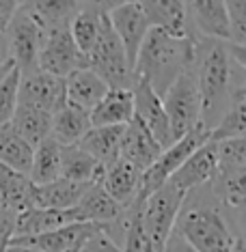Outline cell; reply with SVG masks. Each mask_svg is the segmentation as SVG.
I'll return each instance as SVG.
<instances>
[{"label": "cell", "mask_w": 246, "mask_h": 252, "mask_svg": "<svg viewBox=\"0 0 246 252\" xmlns=\"http://www.w3.org/2000/svg\"><path fill=\"white\" fill-rule=\"evenodd\" d=\"M192 41L190 71L201 101V125L211 131L238 97L246 95L244 69L229 56L227 45L214 39H203L192 32L186 35Z\"/></svg>", "instance_id": "6da1fadb"}, {"label": "cell", "mask_w": 246, "mask_h": 252, "mask_svg": "<svg viewBox=\"0 0 246 252\" xmlns=\"http://www.w3.org/2000/svg\"><path fill=\"white\" fill-rule=\"evenodd\" d=\"M173 235L179 237L190 252H231L236 239L242 237L216 200L210 183L186 194Z\"/></svg>", "instance_id": "7a4b0ae2"}, {"label": "cell", "mask_w": 246, "mask_h": 252, "mask_svg": "<svg viewBox=\"0 0 246 252\" xmlns=\"http://www.w3.org/2000/svg\"><path fill=\"white\" fill-rule=\"evenodd\" d=\"M192 41L179 39L158 28H149L145 41L134 61V80H145L160 99L171 89V84L184 71L190 69Z\"/></svg>", "instance_id": "3957f363"}, {"label": "cell", "mask_w": 246, "mask_h": 252, "mask_svg": "<svg viewBox=\"0 0 246 252\" xmlns=\"http://www.w3.org/2000/svg\"><path fill=\"white\" fill-rule=\"evenodd\" d=\"M84 59H87V67L104 80L108 89H132V67L128 63L121 41L114 35L110 22H108V13L102 20L100 35H97L93 48L89 50Z\"/></svg>", "instance_id": "277c9868"}, {"label": "cell", "mask_w": 246, "mask_h": 252, "mask_svg": "<svg viewBox=\"0 0 246 252\" xmlns=\"http://www.w3.org/2000/svg\"><path fill=\"white\" fill-rule=\"evenodd\" d=\"M186 194L171 181L151 192L142 203V231L149 239L153 252H164L175 228V220L184 205Z\"/></svg>", "instance_id": "5b68a950"}, {"label": "cell", "mask_w": 246, "mask_h": 252, "mask_svg": "<svg viewBox=\"0 0 246 252\" xmlns=\"http://www.w3.org/2000/svg\"><path fill=\"white\" fill-rule=\"evenodd\" d=\"M162 108L167 112L173 140H179L188 131L197 129L201 121V101L190 71H184L162 95Z\"/></svg>", "instance_id": "8992f818"}, {"label": "cell", "mask_w": 246, "mask_h": 252, "mask_svg": "<svg viewBox=\"0 0 246 252\" xmlns=\"http://www.w3.org/2000/svg\"><path fill=\"white\" fill-rule=\"evenodd\" d=\"M4 37H7L9 56L13 61L15 69L20 73L37 69V59H39V52H41L45 31L28 13L24 2H20V9L15 13V18L11 20L9 28L4 31Z\"/></svg>", "instance_id": "52a82bcc"}, {"label": "cell", "mask_w": 246, "mask_h": 252, "mask_svg": "<svg viewBox=\"0 0 246 252\" xmlns=\"http://www.w3.org/2000/svg\"><path fill=\"white\" fill-rule=\"evenodd\" d=\"M208 140H210V131L199 125L197 129L188 131L186 136H181L179 140H175L171 147L164 149L156 162L142 173V181H141V194L142 196H149L151 192H156L158 188H162L164 183L175 175V170Z\"/></svg>", "instance_id": "ba28073f"}, {"label": "cell", "mask_w": 246, "mask_h": 252, "mask_svg": "<svg viewBox=\"0 0 246 252\" xmlns=\"http://www.w3.org/2000/svg\"><path fill=\"white\" fill-rule=\"evenodd\" d=\"M82 67H87V59L73 43L70 24L56 26L45 32L41 52L37 59V69L65 80L71 71L82 69Z\"/></svg>", "instance_id": "9c48e42d"}, {"label": "cell", "mask_w": 246, "mask_h": 252, "mask_svg": "<svg viewBox=\"0 0 246 252\" xmlns=\"http://www.w3.org/2000/svg\"><path fill=\"white\" fill-rule=\"evenodd\" d=\"M18 104L39 108V110L48 114H56L67 104L65 80L50 76V73H45L41 69L20 73Z\"/></svg>", "instance_id": "30bf717a"}, {"label": "cell", "mask_w": 246, "mask_h": 252, "mask_svg": "<svg viewBox=\"0 0 246 252\" xmlns=\"http://www.w3.org/2000/svg\"><path fill=\"white\" fill-rule=\"evenodd\" d=\"M108 22L123 45L130 67L134 69L136 54L149 32V22L142 13L141 2H114L108 9Z\"/></svg>", "instance_id": "8fae6325"}, {"label": "cell", "mask_w": 246, "mask_h": 252, "mask_svg": "<svg viewBox=\"0 0 246 252\" xmlns=\"http://www.w3.org/2000/svg\"><path fill=\"white\" fill-rule=\"evenodd\" d=\"M132 97H134V119L153 136L162 149L173 145V134L167 119V112L162 108V99L153 93L151 87L145 80H134L132 84Z\"/></svg>", "instance_id": "7c38bea8"}, {"label": "cell", "mask_w": 246, "mask_h": 252, "mask_svg": "<svg viewBox=\"0 0 246 252\" xmlns=\"http://www.w3.org/2000/svg\"><path fill=\"white\" fill-rule=\"evenodd\" d=\"M102 226L89 224V222H78V224H70L56 228V231H48L41 235H28V237H13L11 244L15 246H26L37 252H73L80 250L82 244L93 235L95 231H100Z\"/></svg>", "instance_id": "4fadbf2b"}, {"label": "cell", "mask_w": 246, "mask_h": 252, "mask_svg": "<svg viewBox=\"0 0 246 252\" xmlns=\"http://www.w3.org/2000/svg\"><path fill=\"white\" fill-rule=\"evenodd\" d=\"M188 32L203 39L229 43V18L220 0H194L186 2Z\"/></svg>", "instance_id": "5bb4252c"}, {"label": "cell", "mask_w": 246, "mask_h": 252, "mask_svg": "<svg viewBox=\"0 0 246 252\" xmlns=\"http://www.w3.org/2000/svg\"><path fill=\"white\" fill-rule=\"evenodd\" d=\"M216 173H218L216 145L208 140L175 170V175L171 177L169 181L173 183L177 190L188 194V192L197 190V188H203V186H208V183H211Z\"/></svg>", "instance_id": "9a60e30c"}, {"label": "cell", "mask_w": 246, "mask_h": 252, "mask_svg": "<svg viewBox=\"0 0 246 252\" xmlns=\"http://www.w3.org/2000/svg\"><path fill=\"white\" fill-rule=\"evenodd\" d=\"M164 149L153 140V136L142 125L132 119L123 129L121 136V149H119V159L132 164L141 173H145L149 166L160 158Z\"/></svg>", "instance_id": "2e32d148"}, {"label": "cell", "mask_w": 246, "mask_h": 252, "mask_svg": "<svg viewBox=\"0 0 246 252\" xmlns=\"http://www.w3.org/2000/svg\"><path fill=\"white\" fill-rule=\"evenodd\" d=\"M91 127H125L134 119V97L132 89H108L89 112Z\"/></svg>", "instance_id": "e0dca14e"}, {"label": "cell", "mask_w": 246, "mask_h": 252, "mask_svg": "<svg viewBox=\"0 0 246 252\" xmlns=\"http://www.w3.org/2000/svg\"><path fill=\"white\" fill-rule=\"evenodd\" d=\"M141 181L142 173L139 168H134L132 164L123 162V159H117L114 164L104 168V177H102L100 186L114 203H119L121 207H128L139 196Z\"/></svg>", "instance_id": "ac0fdd59"}, {"label": "cell", "mask_w": 246, "mask_h": 252, "mask_svg": "<svg viewBox=\"0 0 246 252\" xmlns=\"http://www.w3.org/2000/svg\"><path fill=\"white\" fill-rule=\"evenodd\" d=\"M112 4L114 2H78V9L70 22V32L76 48L84 56L93 48L95 39L100 35L102 20H104V15Z\"/></svg>", "instance_id": "d6986e66"}, {"label": "cell", "mask_w": 246, "mask_h": 252, "mask_svg": "<svg viewBox=\"0 0 246 252\" xmlns=\"http://www.w3.org/2000/svg\"><path fill=\"white\" fill-rule=\"evenodd\" d=\"M80 214L73 209H28L18 216L13 237H28V235H41L56 228L78 224Z\"/></svg>", "instance_id": "ffe728a7"}, {"label": "cell", "mask_w": 246, "mask_h": 252, "mask_svg": "<svg viewBox=\"0 0 246 252\" xmlns=\"http://www.w3.org/2000/svg\"><path fill=\"white\" fill-rule=\"evenodd\" d=\"M142 13H145L149 28H158L173 37L184 39L188 35V15L186 2L177 0H147L141 2Z\"/></svg>", "instance_id": "44dd1931"}, {"label": "cell", "mask_w": 246, "mask_h": 252, "mask_svg": "<svg viewBox=\"0 0 246 252\" xmlns=\"http://www.w3.org/2000/svg\"><path fill=\"white\" fill-rule=\"evenodd\" d=\"M87 188L89 186H80V183L67 179H56L43 183V186H33L31 205L33 209H73Z\"/></svg>", "instance_id": "7402d4cb"}, {"label": "cell", "mask_w": 246, "mask_h": 252, "mask_svg": "<svg viewBox=\"0 0 246 252\" xmlns=\"http://www.w3.org/2000/svg\"><path fill=\"white\" fill-rule=\"evenodd\" d=\"M108 93V87L104 84L97 73H93L89 67H82V69L71 71L70 76L65 78V95L67 101L82 110H93V108L100 104V99Z\"/></svg>", "instance_id": "603a6c76"}, {"label": "cell", "mask_w": 246, "mask_h": 252, "mask_svg": "<svg viewBox=\"0 0 246 252\" xmlns=\"http://www.w3.org/2000/svg\"><path fill=\"white\" fill-rule=\"evenodd\" d=\"M125 207H121L119 203L108 196V194L102 190L100 183H93L89 186L84 194L80 196L78 205H76V211L80 214V220L82 222H89V224H97V226H108L121 216V211Z\"/></svg>", "instance_id": "cb8c5ba5"}, {"label": "cell", "mask_w": 246, "mask_h": 252, "mask_svg": "<svg viewBox=\"0 0 246 252\" xmlns=\"http://www.w3.org/2000/svg\"><path fill=\"white\" fill-rule=\"evenodd\" d=\"M102 177H104V166L95 162L78 145L61 149V179L80 183V186H93L102 181Z\"/></svg>", "instance_id": "d4e9b609"}, {"label": "cell", "mask_w": 246, "mask_h": 252, "mask_svg": "<svg viewBox=\"0 0 246 252\" xmlns=\"http://www.w3.org/2000/svg\"><path fill=\"white\" fill-rule=\"evenodd\" d=\"M89 129H91L89 110H82V108L67 101L59 112L52 114L50 138L56 140L61 147H71V145H78Z\"/></svg>", "instance_id": "484cf974"}, {"label": "cell", "mask_w": 246, "mask_h": 252, "mask_svg": "<svg viewBox=\"0 0 246 252\" xmlns=\"http://www.w3.org/2000/svg\"><path fill=\"white\" fill-rule=\"evenodd\" d=\"M9 125L22 140H26L28 145L35 149L39 142L50 138V129H52V114L39 110V108H33V106L18 104Z\"/></svg>", "instance_id": "4316f807"}, {"label": "cell", "mask_w": 246, "mask_h": 252, "mask_svg": "<svg viewBox=\"0 0 246 252\" xmlns=\"http://www.w3.org/2000/svg\"><path fill=\"white\" fill-rule=\"evenodd\" d=\"M123 129L125 127H91L84 134V138L78 142V147L106 168L119 159Z\"/></svg>", "instance_id": "83f0119b"}, {"label": "cell", "mask_w": 246, "mask_h": 252, "mask_svg": "<svg viewBox=\"0 0 246 252\" xmlns=\"http://www.w3.org/2000/svg\"><path fill=\"white\" fill-rule=\"evenodd\" d=\"M33 183L28 175H22L18 170H11L0 164V203L13 214H24L33 209L31 205Z\"/></svg>", "instance_id": "f1b7e54d"}, {"label": "cell", "mask_w": 246, "mask_h": 252, "mask_svg": "<svg viewBox=\"0 0 246 252\" xmlns=\"http://www.w3.org/2000/svg\"><path fill=\"white\" fill-rule=\"evenodd\" d=\"M61 149L63 147L52 138H45L35 147L31 173H28L33 186H43V183L61 179Z\"/></svg>", "instance_id": "f546056e"}, {"label": "cell", "mask_w": 246, "mask_h": 252, "mask_svg": "<svg viewBox=\"0 0 246 252\" xmlns=\"http://www.w3.org/2000/svg\"><path fill=\"white\" fill-rule=\"evenodd\" d=\"M33 149L26 140H22L11 125H0V164L11 170H18L22 175L31 173Z\"/></svg>", "instance_id": "4dcf8cb0"}, {"label": "cell", "mask_w": 246, "mask_h": 252, "mask_svg": "<svg viewBox=\"0 0 246 252\" xmlns=\"http://www.w3.org/2000/svg\"><path fill=\"white\" fill-rule=\"evenodd\" d=\"M24 7L48 32L56 26L70 24L78 9V2H71V0H39V2H24Z\"/></svg>", "instance_id": "1f68e13d"}, {"label": "cell", "mask_w": 246, "mask_h": 252, "mask_svg": "<svg viewBox=\"0 0 246 252\" xmlns=\"http://www.w3.org/2000/svg\"><path fill=\"white\" fill-rule=\"evenodd\" d=\"M244 110H246V95L238 97V99L231 104V108H229V110L220 117V121L216 123L214 129L210 131V142L244 138V134H246Z\"/></svg>", "instance_id": "d6a6232c"}, {"label": "cell", "mask_w": 246, "mask_h": 252, "mask_svg": "<svg viewBox=\"0 0 246 252\" xmlns=\"http://www.w3.org/2000/svg\"><path fill=\"white\" fill-rule=\"evenodd\" d=\"M214 145H216L218 170L246 168V138L222 140V142H214Z\"/></svg>", "instance_id": "836d02e7"}, {"label": "cell", "mask_w": 246, "mask_h": 252, "mask_svg": "<svg viewBox=\"0 0 246 252\" xmlns=\"http://www.w3.org/2000/svg\"><path fill=\"white\" fill-rule=\"evenodd\" d=\"M18 87H20V71L11 69L9 76L0 82V125H7L18 108Z\"/></svg>", "instance_id": "e575fe53"}, {"label": "cell", "mask_w": 246, "mask_h": 252, "mask_svg": "<svg viewBox=\"0 0 246 252\" xmlns=\"http://www.w3.org/2000/svg\"><path fill=\"white\" fill-rule=\"evenodd\" d=\"M227 18H229V43L246 48V2L233 0L225 2Z\"/></svg>", "instance_id": "d590c367"}, {"label": "cell", "mask_w": 246, "mask_h": 252, "mask_svg": "<svg viewBox=\"0 0 246 252\" xmlns=\"http://www.w3.org/2000/svg\"><path fill=\"white\" fill-rule=\"evenodd\" d=\"M15 222H18V214H13V211L7 209L0 203V252L7 250V246L11 244V239H13Z\"/></svg>", "instance_id": "8d00e7d4"}, {"label": "cell", "mask_w": 246, "mask_h": 252, "mask_svg": "<svg viewBox=\"0 0 246 252\" xmlns=\"http://www.w3.org/2000/svg\"><path fill=\"white\" fill-rule=\"evenodd\" d=\"M80 252H121L114 246L110 239L104 235V231H95L91 237L87 239V242L82 244V248H80Z\"/></svg>", "instance_id": "74e56055"}, {"label": "cell", "mask_w": 246, "mask_h": 252, "mask_svg": "<svg viewBox=\"0 0 246 252\" xmlns=\"http://www.w3.org/2000/svg\"><path fill=\"white\" fill-rule=\"evenodd\" d=\"M20 9V2L15 0H0V35H4V31L9 28L11 20L15 18Z\"/></svg>", "instance_id": "f35d334b"}, {"label": "cell", "mask_w": 246, "mask_h": 252, "mask_svg": "<svg viewBox=\"0 0 246 252\" xmlns=\"http://www.w3.org/2000/svg\"><path fill=\"white\" fill-rule=\"evenodd\" d=\"M164 252H190V248L181 242L179 237H175V235H171V239H169V244H167V248H164Z\"/></svg>", "instance_id": "ab89813d"}, {"label": "cell", "mask_w": 246, "mask_h": 252, "mask_svg": "<svg viewBox=\"0 0 246 252\" xmlns=\"http://www.w3.org/2000/svg\"><path fill=\"white\" fill-rule=\"evenodd\" d=\"M11 61V56H9V45H7V37L4 35H0V65L2 63H9ZM13 63V61H11Z\"/></svg>", "instance_id": "60d3db41"}, {"label": "cell", "mask_w": 246, "mask_h": 252, "mask_svg": "<svg viewBox=\"0 0 246 252\" xmlns=\"http://www.w3.org/2000/svg\"><path fill=\"white\" fill-rule=\"evenodd\" d=\"M13 67H15V65H13L11 61H9V63H2V65H0V82H2V80L9 76V71L13 69Z\"/></svg>", "instance_id": "b9f144b4"}, {"label": "cell", "mask_w": 246, "mask_h": 252, "mask_svg": "<svg viewBox=\"0 0 246 252\" xmlns=\"http://www.w3.org/2000/svg\"><path fill=\"white\" fill-rule=\"evenodd\" d=\"M4 252H37V250L26 248V246H15V244H9V246H7V250H4Z\"/></svg>", "instance_id": "7bdbcfd3"}, {"label": "cell", "mask_w": 246, "mask_h": 252, "mask_svg": "<svg viewBox=\"0 0 246 252\" xmlns=\"http://www.w3.org/2000/svg\"><path fill=\"white\" fill-rule=\"evenodd\" d=\"M231 252H246V248H244V237H238L236 239V244H233Z\"/></svg>", "instance_id": "ee69618b"}, {"label": "cell", "mask_w": 246, "mask_h": 252, "mask_svg": "<svg viewBox=\"0 0 246 252\" xmlns=\"http://www.w3.org/2000/svg\"><path fill=\"white\" fill-rule=\"evenodd\" d=\"M73 252H80V250H73Z\"/></svg>", "instance_id": "f6af8a7d"}]
</instances>
